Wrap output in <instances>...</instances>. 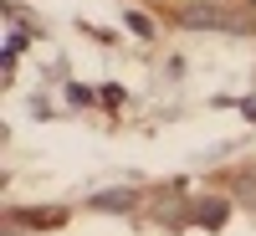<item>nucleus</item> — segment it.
I'll use <instances>...</instances> for the list:
<instances>
[{
	"instance_id": "obj_1",
	"label": "nucleus",
	"mask_w": 256,
	"mask_h": 236,
	"mask_svg": "<svg viewBox=\"0 0 256 236\" xmlns=\"http://www.w3.org/2000/svg\"><path fill=\"white\" fill-rule=\"evenodd\" d=\"M180 26H184V31H246L230 11L205 6V0H200V6H184V11H180Z\"/></svg>"
},
{
	"instance_id": "obj_2",
	"label": "nucleus",
	"mask_w": 256,
	"mask_h": 236,
	"mask_svg": "<svg viewBox=\"0 0 256 236\" xmlns=\"http://www.w3.org/2000/svg\"><path fill=\"white\" fill-rule=\"evenodd\" d=\"M134 190H102V195H92V210H134Z\"/></svg>"
},
{
	"instance_id": "obj_3",
	"label": "nucleus",
	"mask_w": 256,
	"mask_h": 236,
	"mask_svg": "<svg viewBox=\"0 0 256 236\" xmlns=\"http://www.w3.org/2000/svg\"><path fill=\"white\" fill-rule=\"evenodd\" d=\"M10 221H26V226H62L67 210H10Z\"/></svg>"
},
{
	"instance_id": "obj_4",
	"label": "nucleus",
	"mask_w": 256,
	"mask_h": 236,
	"mask_svg": "<svg viewBox=\"0 0 256 236\" xmlns=\"http://www.w3.org/2000/svg\"><path fill=\"white\" fill-rule=\"evenodd\" d=\"M236 195L246 205H256V169H241V175H236Z\"/></svg>"
},
{
	"instance_id": "obj_5",
	"label": "nucleus",
	"mask_w": 256,
	"mask_h": 236,
	"mask_svg": "<svg viewBox=\"0 0 256 236\" xmlns=\"http://www.w3.org/2000/svg\"><path fill=\"white\" fill-rule=\"evenodd\" d=\"M128 26H134L138 36H154V26H148V16H138V11H128Z\"/></svg>"
},
{
	"instance_id": "obj_6",
	"label": "nucleus",
	"mask_w": 256,
	"mask_h": 236,
	"mask_svg": "<svg viewBox=\"0 0 256 236\" xmlns=\"http://www.w3.org/2000/svg\"><path fill=\"white\" fill-rule=\"evenodd\" d=\"M200 216H205V226H220V221H226V205L216 200V205H205V210H200Z\"/></svg>"
},
{
	"instance_id": "obj_7",
	"label": "nucleus",
	"mask_w": 256,
	"mask_h": 236,
	"mask_svg": "<svg viewBox=\"0 0 256 236\" xmlns=\"http://www.w3.org/2000/svg\"><path fill=\"white\" fill-rule=\"evenodd\" d=\"M251 6H256V0H251Z\"/></svg>"
}]
</instances>
